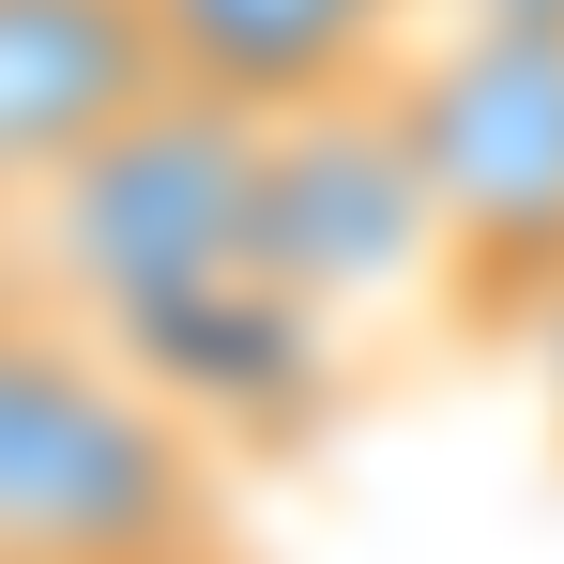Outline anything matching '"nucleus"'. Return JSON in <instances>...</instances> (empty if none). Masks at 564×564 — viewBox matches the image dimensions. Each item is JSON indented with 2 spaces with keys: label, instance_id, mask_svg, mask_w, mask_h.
Instances as JSON below:
<instances>
[{
  "label": "nucleus",
  "instance_id": "1",
  "mask_svg": "<svg viewBox=\"0 0 564 564\" xmlns=\"http://www.w3.org/2000/svg\"><path fill=\"white\" fill-rule=\"evenodd\" d=\"M31 260H46V290L107 305L122 351L275 336L290 305L260 290V107L169 77L62 184H31Z\"/></svg>",
  "mask_w": 564,
  "mask_h": 564
},
{
  "label": "nucleus",
  "instance_id": "7",
  "mask_svg": "<svg viewBox=\"0 0 564 564\" xmlns=\"http://www.w3.org/2000/svg\"><path fill=\"white\" fill-rule=\"evenodd\" d=\"M458 15H534V31H564V0H458Z\"/></svg>",
  "mask_w": 564,
  "mask_h": 564
},
{
  "label": "nucleus",
  "instance_id": "4",
  "mask_svg": "<svg viewBox=\"0 0 564 564\" xmlns=\"http://www.w3.org/2000/svg\"><path fill=\"white\" fill-rule=\"evenodd\" d=\"M443 275V214H427V169H412V122H397V77H336V93L260 107V290L290 321H367V305H412Z\"/></svg>",
  "mask_w": 564,
  "mask_h": 564
},
{
  "label": "nucleus",
  "instance_id": "3",
  "mask_svg": "<svg viewBox=\"0 0 564 564\" xmlns=\"http://www.w3.org/2000/svg\"><path fill=\"white\" fill-rule=\"evenodd\" d=\"M412 169L443 214V305L458 321H564V31L458 15L443 46L381 62Z\"/></svg>",
  "mask_w": 564,
  "mask_h": 564
},
{
  "label": "nucleus",
  "instance_id": "2",
  "mask_svg": "<svg viewBox=\"0 0 564 564\" xmlns=\"http://www.w3.org/2000/svg\"><path fill=\"white\" fill-rule=\"evenodd\" d=\"M0 550L31 564H229V488L138 367L0 290Z\"/></svg>",
  "mask_w": 564,
  "mask_h": 564
},
{
  "label": "nucleus",
  "instance_id": "5",
  "mask_svg": "<svg viewBox=\"0 0 564 564\" xmlns=\"http://www.w3.org/2000/svg\"><path fill=\"white\" fill-rule=\"evenodd\" d=\"M169 93L153 0H0V198L62 184L107 122Z\"/></svg>",
  "mask_w": 564,
  "mask_h": 564
},
{
  "label": "nucleus",
  "instance_id": "8",
  "mask_svg": "<svg viewBox=\"0 0 564 564\" xmlns=\"http://www.w3.org/2000/svg\"><path fill=\"white\" fill-rule=\"evenodd\" d=\"M0 564H31V550H0Z\"/></svg>",
  "mask_w": 564,
  "mask_h": 564
},
{
  "label": "nucleus",
  "instance_id": "6",
  "mask_svg": "<svg viewBox=\"0 0 564 564\" xmlns=\"http://www.w3.org/2000/svg\"><path fill=\"white\" fill-rule=\"evenodd\" d=\"M381 15H397V0H153L169 77H198V93H229V107H290V93L367 77Z\"/></svg>",
  "mask_w": 564,
  "mask_h": 564
}]
</instances>
